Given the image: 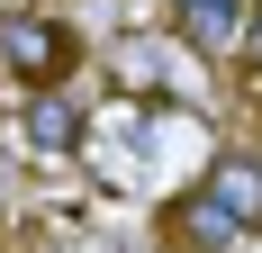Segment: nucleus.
Listing matches in <instances>:
<instances>
[{
    "label": "nucleus",
    "mask_w": 262,
    "mask_h": 253,
    "mask_svg": "<svg viewBox=\"0 0 262 253\" xmlns=\"http://www.w3.org/2000/svg\"><path fill=\"white\" fill-rule=\"evenodd\" d=\"M0 64L27 81V91H63L73 81V64H81V36H73V18H54V9H9L0 18Z\"/></svg>",
    "instance_id": "obj_1"
},
{
    "label": "nucleus",
    "mask_w": 262,
    "mask_h": 253,
    "mask_svg": "<svg viewBox=\"0 0 262 253\" xmlns=\"http://www.w3.org/2000/svg\"><path fill=\"white\" fill-rule=\"evenodd\" d=\"M199 190H208V199L226 208L244 235H262V154H253V145H226V154H208Z\"/></svg>",
    "instance_id": "obj_3"
},
{
    "label": "nucleus",
    "mask_w": 262,
    "mask_h": 253,
    "mask_svg": "<svg viewBox=\"0 0 262 253\" xmlns=\"http://www.w3.org/2000/svg\"><path fill=\"white\" fill-rule=\"evenodd\" d=\"M172 244H181V253H235L244 226L208 199V190H181V199H172Z\"/></svg>",
    "instance_id": "obj_4"
},
{
    "label": "nucleus",
    "mask_w": 262,
    "mask_h": 253,
    "mask_svg": "<svg viewBox=\"0 0 262 253\" xmlns=\"http://www.w3.org/2000/svg\"><path fill=\"white\" fill-rule=\"evenodd\" d=\"M253 18H262V0H181V9H172L181 46L208 54V64H226V54L253 46Z\"/></svg>",
    "instance_id": "obj_2"
},
{
    "label": "nucleus",
    "mask_w": 262,
    "mask_h": 253,
    "mask_svg": "<svg viewBox=\"0 0 262 253\" xmlns=\"http://www.w3.org/2000/svg\"><path fill=\"white\" fill-rule=\"evenodd\" d=\"M27 154H81V109L63 91H36L27 100Z\"/></svg>",
    "instance_id": "obj_5"
}]
</instances>
